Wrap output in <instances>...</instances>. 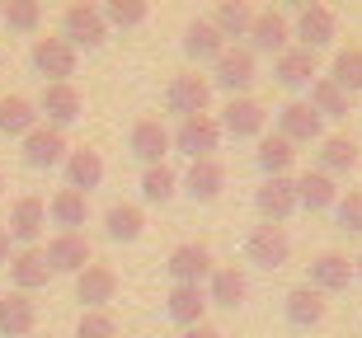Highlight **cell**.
Wrapping results in <instances>:
<instances>
[{"label":"cell","instance_id":"cell-1","mask_svg":"<svg viewBox=\"0 0 362 338\" xmlns=\"http://www.w3.org/2000/svg\"><path fill=\"white\" fill-rule=\"evenodd\" d=\"M212 90H226L230 99H240V95H250V85L259 80V61H255V52L250 47H240V42H226V52L212 61Z\"/></svg>","mask_w":362,"mask_h":338},{"label":"cell","instance_id":"cell-2","mask_svg":"<svg viewBox=\"0 0 362 338\" xmlns=\"http://www.w3.org/2000/svg\"><path fill=\"white\" fill-rule=\"evenodd\" d=\"M28 61H33V71H38L47 85L57 80H71L76 76V66H81V52L71 47L62 33H47V38H33V47H28Z\"/></svg>","mask_w":362,"mask_h":338},{"label":"cell","instance_id":"cell-3","mask_svg":"<svg viewBox=\"0 0 362 338\" xmlns=\"http://www.w3.org/2000/svg\"><path fill=\"white\" fill-rule=\"evenodd\" d=\"M62 38H66L76 52H81V47H104L108 42V24H104V14H99L94 0L66 5V14H62Z\"/></svg>","mask_w":362,"mask_h":338},{"label":"cell","instance_id":"cell-4","mask_svg":"<svg viewBox=\"0 0 362 338\" xmlns=\"http://www.w3.org/2000/svg\"><path fill=\"white\" fill-rule=\"evenodd\" d=\"M207 104H212V80L198 76V71H179L175 80L165 85V109L175 118H198V113H207Z\"/></svg>","mask_w":362,"mask_h":338},{"label":"cell","instance_id":"cell-5","mask_svg":"<svg viewBox=\"0 0 362 338\" xmlns=\"http://www.w3.org/2000/svg\"><path fill=\"white\" fill-rule=\"evenodd\" d=\"M170 146L184 150L188 160H207L221 146V127H216L212 113H198V118H179V127L170 132Z\"/></svg>","mask_w":362,"mask_h":338},{"label":"cell","instance_id":"cell-6","mask_svg":"<svg viewBox=\"0 0 362 338\" xmlns=\"http://www.w3.org/2000/svg\"><path fill=\"white\" fill-rule=\"evenodd\" d=\"M216 127H221V136H235V141H259L264 127H269V109H264L259 99H250V95L226 99V109H221Z\"/></svg>","mask_w":362,"mask_h":338},{"label":"cell","instance_id":"cell-7","mask_svg":"<svg viewBox=\"0 0 362 338\" xmlns=\"http://www.w3.org/2000/svg\"><path fill=\"white\" fill-rule=\"evenodd\" d=\"M292 38L296 47H306V52H320V47H329V42L339 38V14L329 10V5H306V10H296L292 19Z\"/></svg>","mask_w":362,"mask_h":338},{"label":"cell","instance_id":"cell-8","mask_svg":"<svg viewBox=\"0 0 362 338\" xmlns=\"http://www.w3.org/2000/svg\"><path fill=\"white\" fill-rule=\"evenodd\" d=\"M38 109V118H47V127H57V132H66L71 122L85 118V99L81 90L71 80H57V85H42V99L33 104Z\"/></svg>","mask_w":362,"mask_h":338},{"label":"cell","instance_id":"cell-9","mask_svg":"<svg viewBox=\"0 0 362 338\" xmlns=\"http://www.w3.org/2000/svg\"><path fill=\"white\" fill-rule=\"evenodd\" d=\"M245 258L255 263V268H282L287 258H292V235L282 226H269V221H259L250 230V240H245Z\"/></svg>","mask_w":362,"mask_h":338},{"label":"cell","instance_id":"cell-10","mask_svg":"<svg viewBox=\"0 0 362 338\" xmlns=\"http://www.w3.org/2000/svg\"><path fill=\"white\" fill-rule=\"evenodd\" d=\"M5 268H10V286H14V291H24V296L42 291V286L57 277V272L47 268V254H42V244H24V249H14Z\"/></svg>","mask_w":362,"mask_h":338},{"label":"cell","instance_id":"cell-11","mask_svg":"<svg viewBox=\"0 0 362 338\" xmlns=\"http://www.w3.org/2000/svg\"><path fill=\"white\" fill-rule=\"evenodd\" d=\"M165 268H170L175 286H202V282H207V272H212L216 263H212V254H207V244L184 240V244H175V249H170Z\"/></svg>","mask_w":362,"mask_h":338},{"label":"cell","instance_id":"cell-12","mask_svg":"<svg viewBox=\"0 0 362 338\" xmlns=\"http://www.w3.org/2000/svg\"><path fill=\"white\" fill-rule=\"evenodd\" d=\"M5 230H10V240H19V249H24V244H38V240H42V230H47V203H42L38 193H24V198H14Z\"/></svg>","mask_w":362,"mask_h":338},{"label":"cell","instance_id":"cell-13","mask_svg":"<svg viewBox=\"0 0 362 338\" xmlns=\"http://www.w3.org/2000/svg\"><path fill=\"white\" fill-rule=\"evenodd\" d=\"M19 146H24V164L28 169H62V160H66V150H71L66 132H57V127H47V122H38Z\"/></svg>","mask_w":362,"mask_h":338},{"label":"cell","instance_id":"cell-14","mask_svg":"<svg viewBox=\"0 0 362 338\" xmlns=\"http://www.w3.org/2000/svg\"><path fill=\"white\" fill-rule=\"evenodd\" d=\"M42 254H47V268L52 272H76L85 268V263H94V249H90V240H85L81 230H57L52 240L42 244Z\"/></svg>","mask_w":362,"mask_h":338},{"label":"cell","instance_id":"cell-15","mask_svg":"<svg viewBox=\"0 0 362 338\" xmlns=\"http://www.w3.org/2000/svg\"><path fill=\"white\" fill-rule=\"evenodd\" d=\"M76 301L85 310H108V301H118V272L108 263H85L76 272Z\"/></svg>","mask_w":362,"mask_h":338},{"label":"cell","instance_id":"cell-16","mask_svg":"<svg viewBox=\"0 0 362 338\" xmlns=\"http://www.w3.org/2000/svg\"><path fill=\"white\" fill-rule=\"evenodd\" d=\"M278 136H282V141H292V146H310V141H320V136H325V118H320V113H310L306 99H292V104H282V109H278Z\"/></svg>","mask_w":362,"mask_h":338},{"label":"cell","instance_id":"cell-17","mask_svg":"<svg viewBox=\"0 0 362 338\" xmlns=\"http://www.w3.org/2000/svg\"><path fill=\"white\" fill-rule=\"evenodd\" d=\"M250 52H269L278 56L282 47H292V19L282 10H255V24H250Z\"/></svg>","mask_w":362,"mask_h":338},{"label":"cell","instance_id":"cell-18","mask_svg":"<svg viewBox=\"0 0 362 338\" xmlns=\"http://www.w3.org/2000/svg\"><path fill=\"white\" fill-rule=\"evenodd\" d=\"M207 306H221V310H240L245 296H250V277H245L235 263H216L212 272H207Z\"/></svg>","mask_w":362,"mask_h":338},{"label":"cell","instance_id":"cell-19","mask_svg":"<svg viewBox=\"0 0 362 338\" xmlns=\"http://www.w3.org/2000/svg\"><path fill=\"white\" fill-rule=\"evenodd\" d=\"M353 282V258L339 254V249H325V254L310 258V272H306V286H315L320 296H329V291H349Z\"/></svg>","mask_w":362,"mask_h":338},{"label":"cell","instance_id":"cell-20","mask_svg":"<svg viewBox=\"0 0 362 338\" xmlns=\"http://www.w3.org/2000/svg\"><path fill=\"white\" fill-rule=\"evenodd\" d=\"M255 212L269 221V226H282V221L292 217V212H296V183H292V174H287V179H264V183L255 188Z\"/></svg>","mask_w":362,"mask_h":338},{"label":"cell","instance_id":"cell-21","mask_svg":"<svg viewBox=\"0 0 362 338\" xmlns=\"http://www.w3.org/2000/svg\"><path fill=\"white\" fill-rule=\"evenodd\" d=\"M62 174H66V188H76V193L90 198V188L104 183V155H99L94 146H76V150H66Z\"/></svg>","mask_w":362,"mask_h":338},{"label":"cell","instance_id":"cell-22","mask_svg":"<svg viewBox=\"0 0 362 338\" xmlns=\"http://www.w3.org/2000/svg\"><path fill=\"white\" fill-rule=\"evenodd\" d=\"M127 146H132V155L141 164H165V155H170V127L160 118H136Z\"/></svg>","mask_w":362,"mask_h":338},{"label":"cell","instance_id":"cell-23","mask_svg":"<svg viewBox=\"0 0 362 338\" xmlns=\"http://www.w3.org/2000/svg\"><path fill=\"white\" fill-rule=\"evenodd\" d=\"M226 188V164L207 155V160H188V174H184V193L193 203H216Z\"/></svg>","mask_w":362,"mask_h":338},{"label":"cell","instance_id":"cell-24","mask_svg":"<svg viewBox=\"0 0 362 338\" xmlns=\"http://www.w3.org/2000/svg\"><path fill=\"white\" fill-rule=\"evenodd\" d=\"M292 183H296V207L301 212H329L339 203V183L325 169H301V174H292Z\"/></svg>","mask_w":362,"mask_h":338},{"label":"cell","instance_id":"cell-25","mask_svg":"<svg viewBox=\"0 0 362 338\" xmlns=\"http://www.w3.org/2000/svg\"><path fill=\"white\" fill-rule=\"evenodd\" d=\"M38 329V301L24 291L0 296V338H33Z\"/></svg>","mask_w":362,"mask_h":338},{"label":"cell","instance_id":"cell-26","mask_svg":"<svg viewBox=\"0 0 362 338\" xmlns=\"http://www.w3.org/2000/svg\"><path fill=\"white\" fill-rule=\"evenodd\" d=\"M315 71H320V56L306 52V47H296V42L273 56V76H278V85H287V90L310 85V80H315Z\"/></svg>","mask_w":362,"mask_h":338},{"label":"cell","instance_id":"cell-27","mask_svg":"<svg viewBox=\"0 0 362 338\" xmlns=\"http://www.w3.org/2000/svg\"><path fill=\"white\" fill-rule=\"evenodd\" d=\"M358 160H362V150H358V141H353L349 132H329V136H320V164H315V169H325L329 179L353 174V169H358Z\"/></svg>","mask_w":362,"mask_h":338},{"label":"cell","instance_id":"cell-28","mask_svg":"<svg viewBox=\"0 0 362 338\" xmlns=\"http://www.w3.org/2000/svg\"><path fill=\"white\" fill-rule=\"evenodd\" d=\"M255 160H259V169H264V179H287V174H296V146H292V141H282L278 132H264V136H259Z\"/></svg>","mask_w":362,"mask_h":338},{"label":"cell","instance_id":"cell-29","mask_svg":"<svg viewBox=\"0 0 362 338\" xmlns=\"http://www.w3.org/2000/svg\"><path fill=\"white\" fill-rule=\"evenodd\" d=\"M282 310H287V320H292L296 329H315L325 320V310H329V301L315 291V286H292L287 296H282Z\"/></svg>","mask_w":362,"mask_h":338},{"label":"cell","instance_id":"cell-30","mask_svg":"<svg viewBox=\"0 0 362 338\" xmlns=\"http://www.w3.org/2000/svg\"><path fill=\"white\" fill-rule=\"evenodd\" d=\"M165 315H170L179 329L202 325V320H207V291H202V286H170V296H165Z\"/></svg>","mask_w":362,"mask_h":338},{"label":"cell","instance_id":"cell-31","mask_svg":"<svg viewBox=\"0 0 362 338\" xmlns=\"http://www.w3.org/2000/svg\"><path fill=\"white\" fill-rule=\"evenodd\" d=\"M47 221H52L57 230H81L85 221H90V198L76 188H57L52 198H47Z\"/></svg>","mask_w":362,"mask_h":338},{"label":"cell","instance_id":"cell-32","mask_svg":"<svg viewBox=\"0 0 362 338\" xmlns=\"http://www.w3.org/2000/svg\"><path fill=\"white\" fill-rule=\"evenodd\" d=\"M141 230H146V212H141L136 203H113L104 212V235L113 244H136Z\"/></svg>","mask_w":362,"mask_h":338},{"label":"cell","instance_id":"cell-33","mask_svg":"<svg viewBox=\"0 0 362 338\" xmlns=\"http://www.w3.org/2000/svg\"><path fill=\"white\" fill-rule=\"evenodd\" d=\"M38 122L42 118H38V109H33V99H24V95H5V99H0V132H5V136L24 141Z\"/></svg>","mask_w":362,"mask_h":338},{"label":"cell","instance_id":"cell-34","mask_svg":"<svg viewBox=\"0 0 362 338\" xmlns=\"http://www.w3.org/2000/svg\"><path fill=\"white\" fill-rule=\"evenodd\" d=\"M221 52H226V38L212 28V19H193L184 28V56L188 61H216Z\"/></svg>","mask_w":362,"mask_h":338},{"label":"cell","instance_id":"cell-35","mask_svg":"<svg viewBox=\"0 0 362 338\" xmlns=\"http://www.w3.org/2000/svg\"><path fill=\"white\" fill-rule=\"evenodd\" d=\"M250 24H255V5L250 0H216L212 10V28L221 33V38H245L250 33Z\"/></svg>","mask_w":362,"mask_h":338},{"label":"cell","instance_id":"cell-36","mask_svg":"<svg viewBox=\"0 0 362 338\" xmlns=\"http://www.w3.org/2000/svg\"><path fill=\"white\" fill-rule=\"evenodd\" d=\"M329 80L344 90V95H362V42H349V47H339L334 61H329Z\"/></svg>","mask_w":362,"mask_h":338},{"label":"cell","instance_id":"cell-37","mask_svg":"<svg viewBox=\"0 0 362 338\" xmlns=\"http://www.w3.org/2000/svg\"><path fill=\"white\" fill-rule=\"evenodd\" d=\"M306 104H310V113H320V118H349V109H353V99L344 95L329 76H315V80H310Z\"/></svg>","mask_w":362,"mask_h":338},{"label":"cell","instance_id":"cell-38","mask_svg":"<svg viewBox=\"0 0 362 338\" xmlns=\"http://www.w3.org/2000/svg\"><path fill=\"white\" fill-rule=\"evenodd\" d=\"M175 193H179V174L170 164H146V169H141V198H146L151 207H165Z\"/></svg>","mask_w":362,"mask_h":338},{"label":"cell","instance_id":"cell-39","mask_svg":"<svg viewBox=\"0 0 362 338\" xmlns=\"http://www.w3.org/2000/svg\"><path fill=\"white\" fill-rule=\"evenodd\" d=\"M99 14H104L108 28H141L151 14V0H104Z\"/></svg>","mask_w":362,"mask_h":338},{"label":"cell","instance_id":"cell-40","mask_svg":"<svg viewBox=\"0 0 362 338\" xmlns=\"http://www.w3.org/2000/svg\"><path fill=\"white\" fill-rule=\"evenodd\" d=\"M0 19H5L10 33H38L42 28V5H33V0H5Z\"/></svg>","mask_w":362,"mask_h":338},{"label":"cell","instance_id":"cell-41","mask_svg":"<svg viewBox=\"0 0 362 338\" xmlns=\"http://www.w3.org/2000/svg\"><path fill=\"white\" fill-rule=\"evenodd\" d=\"M339 221V230H349V235H362V188H349L339 193V203L329 207Z\"/></svg>","mask_w":362,"mask_h":338},{"label":"cell","instance_id":"cell-42","mask_svg":"<svg viewBox=\"0 0 362 338\" xmlns=\"http://www.w3.org/2000/svg\"><path fill=\"white\" fill-rule=\"evenodd\" d=\"M76 338H122L113 310H85L81 325H76Z\"/></svg>","mask_w":362,"mask_h":338},{"label":"cell","instance_id":"cell-43","mask_svg":"<svg viewBox=\"0 0 362 338\" xmlns=\"http://www.w3.org/2000/svg\"><path fill=\"white\" fill-rule=\"evenodd\" d=\"M179 338H226V334H221L216 325H207V320H202V325H193V329H179Z\"/></svg>","mask_w":362,"mask_h":338},{"label":"cell","instance_id":"cell-44","mask_svg":"<svg viewBox=\"0 0 362 338\" xmlns=\"http://www.w3.org/2000/svg\"><path fill=\"white\" fill-rule=\"evenodd\" d=\"M10 254H14V240H10V230H5V221H0V268L10 263Z\"/></svg>","mask_w":362,"mask_h":338},{"label":"cell","instance_id":"cell-45","mask_svg":"<svg viewBox=\"0 0 362 338\" xmlns=\"http://www.w3.org/2000/svg\"><path fill=\"white\" fill-rule=\"evenodd\" d=\"M278 5H282V14H287V10H306V5H315V0H278Z\"/></svg>","mask_w":362,"mask_h":338},{"label":"cell","instance_id":"cell-46","mask_svg":"<svg viewBox=\"0 0 362 338\" xmlns=\"http://www.w3.org/2000/svg\"><path fill=\"white\" fill-rule=\"evenodd\" d=\"M353 277H358V282H362V254L353 258Z\"/></svg>","mask_w":362,"mask_h":338},{"label":"cell","instance_id":"cell-47","mask_svg":"<svg viewBox=\"0 0 362 338\" xmlns=\"http://www.w3.org/2000/svg\"><path fill=\"white\" fill-rule=\"evenodd\" d=\"M0 198H5V174H0Z\"/></svg>","mask_w":362,"mask_h":338},{"label":"cell","instance_id":"cell-48","mask_svg":"<svg viewBox=\"0 0 362 338\" xmlns=\"http://www.w3.org/2000/svg\"><path fill=\"white\" fill-rule=\"evenodd\" d=\"M33 338H52V334H33Z\"/></svg>","mask_w":362,"mask_h":338},{"label":"cell","instance_id":"cell-49","mask_svg":"<svg viewBox=\"0 0 362 338\" xmlns=\"http://www.w3.org/2000/svg\"><path fill=\"white\" fill-rule=\"evenodd\" d=\"M33 5H42V0H33Z\"/></svg>","mask_w":362,"mask_h":338},{"label":"cell","instance_id":"cell-50","mask_svg":"<svg viewBox=\"0 0 362 338\" xmlns=\"http://www.w3.org/2000/svg\"><path fill=\"white\" fill-rule=\"evenodd\" d=\"M0 5H5V0H0Z\"/></svg>","mask_w":362,"mask_h":338}]
</instances>
